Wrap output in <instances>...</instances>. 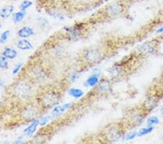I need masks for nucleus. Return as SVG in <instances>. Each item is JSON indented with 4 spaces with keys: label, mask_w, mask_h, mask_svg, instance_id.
Masks as SVG:
<instances>
[{
    "label": "nucleus",
    "mask_w": 163,
    "mask_h": 144,
    "mask_svg": "<svg viewBox=\"0 0 163 144\" xmlns=\"http://www.w3.org/2000/svg\"><path fill=\"white\" fill-rule=\"evenodd\" d=\"M61 100V95L55 90H47L39 97V105L44 109L52 108L59 105Z\"/></svg>",
    "instance_id": "obj_1"
},
{
    "label": "nucleus",
    "mask_w": 163,
    "mask_h": 144,
    "mask_svg": "<svg viewBox=\"0 0 163 144\" xmlns=\"http://www.w3.org/2000/svg\"><path fill=\"white\" fill-rule=\"evenodd\" d=\"M12 91L13 95L18 99L26 100L31 98L34 93V89L32 85L26 82L20 81L14 84L12 87Z\"/></svg>",
    "instance_id": "obj_2"
},
{
    "label": "nucleus",
    "mask_w": 163,
    "mask_h": 144,
    "mask_svg": "<svg viewBox=\"0 0 163 144\" xmlns=\"http://www.w3.org/2000/svg\"><path fill=\"white\" fill-rule=\"evenodd\" d=\"M124 135V132L120 126L111 125L105 129V130L103 132L102 138L107 143H112L118 141Z\"/></svg>",
    "instance_id": "obj_3"
},
{
    "label": "nucleus",
    "mask_w": 163,
    "mask_h": 144,
    "mask_svg": "<svg viewBox=\"0 0 163 144\" xmlns=\"http://www.w3.org/2000/svg\"><path fill=\"white\" fill-rule=\"evenodd\" d=\"M41 109L42 108L39 104H28L20 111V116L26 121H33L38 119L41 114Z\"/></svg>",
    "instance_id": "obj_4"
},
{
    "label": "nucleus",
    "mask_w": 163,
    "mask_h": 144,
    "mask_svg": "<svg viewBox=\"0 0 163 144\" xmlns=\"http://www.w3.org/2000/svg\"><path fill=\"white\" fill-rule=\"evenodd\" d=\"M103 54L100 49L91 48L86 50L83 54V59L88 64L93 65L100 63L103 59Z\"/></svg>",
    "instance_id": "obj_5"
},
{
    "label": "nucleus",
    "mask_w": 163,
    "mask_h": 144,
    "mask_svg": "<svg viewBox=\"0 0 163 144\" xmlns=\"http://www.w3.org/2000/svg\"><path fill=\"white\" fill-rule=\"evenodd\" d=\"M124 10V5L120 2H115L109 4L104 8V13L106 16L110 18H114L123 13Z\"/></svg>",
    "instance_id": "obj_6"
},
{
    "label": "nucleus",
    "mask_w": 163,
    "mask_h": 144,
    "mask_svg": "<svg viewBox=\"0 0 163 144\" xmlns=\"http://www.w3.org/2000/svg\"><path fill=\"white\" fill-rule=\"evenodd\" d=\"M157 44L154 41H148L140 44L136 49V53L139 55H148L153 54L156 52Z\"/></svg>",
    "instance_id": "obj_7"
},
{
    "label": "nucleus",
    "mask_w": 163,
    "mask_h": 144,
    "mask_svg": "<svg viewBox=\"0 0 163 144\" xmlns=\"http://www.w3.org/2000/svg\"><path fill=\"white\" fill-rule=\"evenodd\" d=\"M146 112L144 111L143 108H141V111L134 110L133 112H131V114L128 116V121L130 124L133 125V127H137L139 125H141L142 122L144 121L145 119Z\"/></svg>",
    "instance_id": "obj_8"
},
{
    "label": "nucleus",
    "mask_w": 163,
    "mask_h": 144,
    "mask_svg": "<svg viewBox=\"0 0 163 144\" xmlns=\"http://www.w3.org/2000/svg\"><path fill=\"white\" fill-rule=\"evenodd\" d=\"M95 87H96V91L101 95L110 93L112 90L111 81L108 79H105V78L100 79L97 85Z\"/></svg>",
    "instance_id": "obj_9"
},
{
    "label": "nucleus",
    "mask_w": 163,
    "mask_h": 144,
    "mask_svg": "<svg viewBox=\"0 0 163 144\" xmlns=\"http://www.w3.org/2000/svg\"><path fill=\"white\" fill-rule=\"evenodd\" d=\"M107 71H108V74L112 79H117L123 77L126 73L125 68L121 63H117V64L116 63L113 66L110 67Z\"/></svg>",
    "instance_id": "obj_10"
},
{
    "label": "nucleus",
    "mask_w": 163,
    "mask_h": 144,
    "mask_svg": "<svg viewBox=\"0 0 163 144\" xmlns=\"http://www.w3.org/2000/svg\"><path fill=\"white\" fill-rule=\"evenodd\" d=\"M83 29L84 26L82 23H78L74 26L66 27L64 28L67 36L71 39H77L80 37L83 34Z\"/></svg>",
    "instance_id": "obj_11"
},
{
    "label": "nucleus",
    "mask_w": 163,
    "mask_h": 144,
    "mask_svg": "<svg viewBox=\"0 0 163 144\" xmlns=\"http://www.w3.org/2000/svg\"><path fill=\"white\" fill-rule=\"evenodd\" d=\"M73 102H68L63 105H57V106H55L54 108H52V110H51L50 113L51 118H56V117H58L61 116V115H63L66 111L71 108L73 106Z\"/></svg>",
    "instance_id": "obj_12"
},
{
    "label": "nucleus",
    "mask_w": 163,
    "mask_h": 144,
    "mask_svg": "<svg viewBox=\"0 0 163 144\" xmlns=\"http://www.w3.org/2000/svg\"><path fill=\"white\" fill-rule=\"evenodd\" d=\"M39 126V119H36L31 121V123L24 129L23 134L27 138H31L36 132V129Z\"/></svg>",
    "instance_id": "obj_13"
},
{
    "label": "nucleus",
    "mask_w": 163,
    "mask_h": 144,
    "mask_svg": "<svg viewBox=\"0 0 163 144\" xmlns=\"http://www.w3.org/2000/svg\"><path fill=\"white\" fill-rule=\"evenodd\" d=\"M158 105V100L156 97L154 96H150L146 98L145 102L143 105V109L146 113L150 112L154 109L155 107Z\"/></svg>",
    "instance_id": "obj_14"
},
{
    "label": "nucleus",
    "mask_w": 163,
    "mask_h": 144,
    "mask_svg": "<svg viewBox=\"0 0 163 144\" xmlns=\"http://www.w3.org/2000/svg\"><path fill=\"white\" fill-rule=\"evenodd\" d=\"M31 77L35 80H42L47 77V73L42 67H35L31 71Z\"/></svg>",
    "instance_id": "obj_15"
},
{
    "label": "nucleus",
    "mask_w": 163,
    "mask_h": 144,
    "mask_svg": "<svg viewBox=\"0 0 163 144\" xmlns=\"http://www.w3.org/2000/svg\"><path fill=\"white\" fill-rule=\"evenodd\" d=\"M100 74H94L92 73V74L89 76L87 79H86V81L84 82V85L86 87H95L97 84L100 82Z\"/></svg>",
    "instance_id": "obj_16"
},
{
    "label": "nucleus",
    "mask_w": 163,
    "mask_h": 144,
    "mask_svg": "<svg viewBox=\"0 0 163 144\" xmlns=\"http://www.w3.org/2000/svg\"><path fill=\"white\" fill-rule=\"evenodd\" d=\"M35 34L34 29L30 26H24L18 31V36L20 38H28Z\"/></svg>",
    "instance_id": "obj_17"
},
{
    "label": "nucleus",
    "mask_w": 163,
    "mask_h": 144,
    "mask_svg": "<svg viewBox=\"0 0 163 144\" xmlns=\"http://www.w3.org/2000/svg\"><path fill=\"white\" fill-rule=\"evenodd\" d=\"M14 6L12 5H6L0 10V17L2 19H7L9 18L14 13Z\"/></svg>",
    "instance_id": "obj_18"
},
{
    "label": "nucleus",
    "mask_w": 163,
    "mask_h": 144,
    "mask_svg": "<svg viewBox=\"0 0 163 144\" xmlns=\"http://www.w3.org/2000/svg\"><path fill=\"white\" fill-rule=\"evenodd\" d=\"M17 47L21 50H30L34 48V46L30 41L25 38H22V40H18V42H17Z\"/></svg>",
    "instance_id": "obj_19"
},
{
    "label": "nucleus",
    "mask_w": 163,
    "mask_h": 144,
    "mask_svg": "<svg viewBox=\"0 0 163 144\" xmlns=\"http://www.w3.org/2000/svg\"><path fill=\"white\" fill-rule=\"evenodd\" d=\"M2 55L8 60H13L17 57L18 52L15 49L10 47H6L2 52Z\"/></svg>",
    "instance_id": "obj_20"
},
{
    "label": "nucleus",
    "mask_w": 163,
    "mask_h": 144,
    "mask_svg": "<svg viewBox=\"0 0 163 144\" xmlns=\"http://www.w3.org/2000/svg\"><path fill=\"white\" fill-rule=\"evenodd\" d=\"M67 92H68V95L70 96L75 98V99H79V98H82L84 95V91L81 89H80V88L72 87L71 89H69Z\"/></svg>",
    "instance_id": "obj_21"
},
{
    "label": "nucleus",
    "mask_w": 163,
    "mask_h": 144,
    "mask_svg": "<svg viewBox=\"0 0 163 144\" xmlns=\"http://www.w3.org/2000/svg\"><path fill=\"white\" fill-rule=\"evenodd\" d=\"M26 15V12L23 10H19L16 13L12 14V20L15 23H20L24 19Z\"/></svg>",
    "instance_id": "obj_22"
},
{
    "label": "nucleus",
    "mask_w": 163,
    "mask_h": 144,
    "mask_svg": "<svg viewBox=\"0 0 163 144\" xmlns=\"http://www.w3.org/2000/svg\"><path fill=\"white\" fill-rule=\"evenodd\" d=\"M153 130H154V127L147 126L146 127H144V128H141L139 132H138V137H142L144 136V135L149 134V133H152V131Z\"/></svg>",
    "instance_id": "obj_23"
},
{
    "label": "nucleus",
    "mask_w": 163,
    "mask_h": 144,
    "mask_svg": "<svg viewBox=\"0 0 163 144\" xmlns=\"http://www.w3.org/2000/svg\"><path fill=\"white\" fill-rule=\"evenodd\" d=\"M34 5V2L30 0H23L19 6V8L20 10H23V11H26L27 9L31 7Z\"/></svg>",
    "instance_id": "obj_24"
},
{
    "label": "nucleus",
    "mask_w": 163,
    "mask_h": 144,
    "mask_svg": "<svg viewBox=\"0 0 163 144\" xmlns=\"http://www.w3.org/2000/svg\"><path fill=\"white\" fill-rule=\"evenodd\" d=\"M160 123L158 117L152 116H150L147 120H146V125L149 127H154V125H158Z\"/></svg>",
    "instance_id": "obj_25"
},
{
    "label": "nucleus",
    "mask_w": 163,
    "mask_h": 144,
    "mask_svg": "<svg viewBox=\"0 0 163 144\" xmlns=\"http://www.w3.org/2000/svg\"><path fill=\"white\" fill-rule=\"evenodd\" d=\"M10 35V30H5L0 34V43L1 44H5L8 40Z\"/></svg>",
    "instance_id": "obj_26"
},
{
    "label": "nucleus",
    "mask_w": 163,
    "mask_h": 144,
    "mask_svg": "<svg viewBox=\"0 0 163 144\" xmlns=\"http://www.w3.org/2000/svg\"><path fill=\"white\" fill-rule=\"evenodd\" d=\"M137 137H138V132L134 131L128 133V134L124 135H123V137L122 138V139L125 141H131V140L136 138Z\"/></svg>",
    "instance_id": "obj_27"
},
{
    "label": "nucleus",
    "mask_w": 163,
    "mask_h": 144,
    "mask_svg": "<svg viewBox=\"0 0 163 144\" xmlns=\"http://www.w3.org/2000/svg\"><path fill=\"white\" fill-rule=\"evenodd\" d=\"M51 119L52 118H51L50 114L45 115V116L41 117V118L39 119V126L41 127L45 126V125H47V123H48Z\"/></svg>",
    "instance_id": "obj_28"
},
{
    "label": "nucleus",
    "mask_w": 163,
    "mask_h": 144,
    "mask_svg": "<svg viewBox=\"0 0 163 144\" xmlns=\"http://www.w3.org/2000/svg\"><path fill=\"white\" fill-rule=\"evenodd\" d=\"M7 58L3 55H0V69H7L9 66V62Z\"/></svg>",
    "instance_id": "obj_29"
},
{
    "label": "nucleus",
    "mask_w": 163,
    "mask_h": 144,
    "mask_svg": "<svg viewBox=\"0 0 163 144\" xmlns=\"http://www.w3.org/2000/svg\"><path fill=\"white\" fill-rule=\"evenodd\" d=\"M22 66H23V63L21 62V61L18 63L17 64L15 65V66L13 68V69H12V74L13 75L18 74L19 73V71H20V69L22 68Z\"/></svg>",
    "instance_id": "obj_30"
},
{
    "label": "nucleus",
    "mask_w": 163,
    "mask_h": 144,
    "mask_svg": "<svg viewBox=\"0 0 163 144\" xmlns=\"http://www.w3.org/2000/svg\"><path fill=\"white\" fill-rule=\"evenodd\" d=\"M80 78V74L78 72H73L71 75H70V81L71 82H75L78 81V79Z\"/></svg>",
    "instance_id": "obj_31"
},
{
    "label": "nucleus",
    "mask_w": 163,
    "mask_h": 144,
    "mask_svg": "<svg viewBox=\"0 0 163 144\" xmlns=\"http://www.w3.org/2000/svg\"><path fill=\"white\" fill-rule=\"evenodd\" d=\"M37 21H38L39 25L41 26H43V27H46V26L49 24L48 20L46 19L45 18H39Z\"/></svg>",
    "instance_id": "obj_32"
},
{
    "label": "nucleus",
    "mask_w": 163,
    "mask_h": 144,
    "mask_svg": "<svg viewBox=\"0 0 163 144\" xmlns=\"http://www.w3.org/2000/svg\"><path fill=\"white\" fill-rule=\"evenodd\" d=\"M15 143H20V144L24 143V141H23V139H22V137L18 138L17 140L15 141Z\"/></svg>",
    "instance_id": "obj_33"
},
{
    "label": "nucleus",
    "mask_w": 163,
    "mask_h": 144,
    "mask_svg": "<svg viewBox=\"0 0 163 144\" xmlns=\"http://www.w3.org/2000/svg\"><path fill=\"white\" fill-rule=\"evenodd\" d=\"M5 81L2 79H0V90H1L2 89H3V88L5 87Z\"/></svg>",
    "instance_id": "obj_34"
},
{
    "label": "nucleus",
    "mask_w": 163,
    "mask_h": 144,
    "mask_svg": "<svg viewBox=\"0 0 163 144\" xmlns=\"http://www.w3.org/2000/svg\"><path fill=\"white\" fill-rule=\"evenodd\" d=\"M157 34H162L163 33V26L162 27H160V28H158L157 30L156 31Z\"/></svg>",
    "instance_id": "obj_35"
},
{
    "label": "nucleus",
    "mask_w": 163,
    "mask_h": 144,
    "mask_svg": "<svg viewBox=\"0 0 163 144\" xmlns=\"http://www.w3.org/2000/svg\"><path fill=\"white\" fill-rule=\"evenodd\" d=\"M160 113H161V114H162V116H163V106L160 108Z\"/></svg>",
    "instance_id": "obj_36"
},
{
    "label": "nucleus",
    "mask_w": 163,
    "mask_h": 144,
    "mask_svg": "<svg viewBox=\"0 0 163 144\" xmlns=\"http://www.w3.org/2000/svg\"><path fill=\"white\" fill-rule=\"evenodd\" d=\"M2 28V23H1V22H0V28Z\"/></svg>",
    "instance_id": "obj_37"
},
{
    "label": "nucleus",
    "mask_w": 163,
    "mask_h": 144,
    "mask_svg": "<svg viewBox=\"0 0 163 144\" xmlns=\"http://www.w3.org/2000/svg\"><path fill=\"white\" fill-rule=\"evenodd\" d=\"M1 105H2V103L0 102V108H1Z\"/></svg>",
    "instance_id": "obj_38"
},
{
    "label": "nucleus",
    "mask_w": 163,
    "mask_h": 144,
    "mask_svg": "<svg viewBox=\"0 0 163 144\" xmlns=\"http://www.w3.org/2000/svg\"><path fill=\"white\" fill-rule=\"evenodd\" d=\"M15 1H20V0H15Z\"/></svg>",
    "instance_id": "obj_39"
},
{
    "label": "nucleus",
    "mask_w": 163,
    "mask_h": 144,
    "mask_svg": "<svg viewBox=\"0 0 163 144\" xmlns=\"http://www.w3.org/2000/svg\"><path fill=\"white\" fill-rule=\"evenodd\" d=\"M162 140H163V135H162Z\"/></svg>",
    "instance_id": "obj_40"
},
{
    "label": "nucleus",
    "mask_w": 163,
    "mask_h": 144,
    "mask_svg": "<svg viewBox=\"0 0 163 144\" xmlns=\"http://www.w3.org/2000/svg\"><path fill=\"white\" fill-rule=\"evenodd\" d=\"M57 1H60V0H57Z\"/></svg>",
    "instance_id": "obj_41"
}]
</instances>
